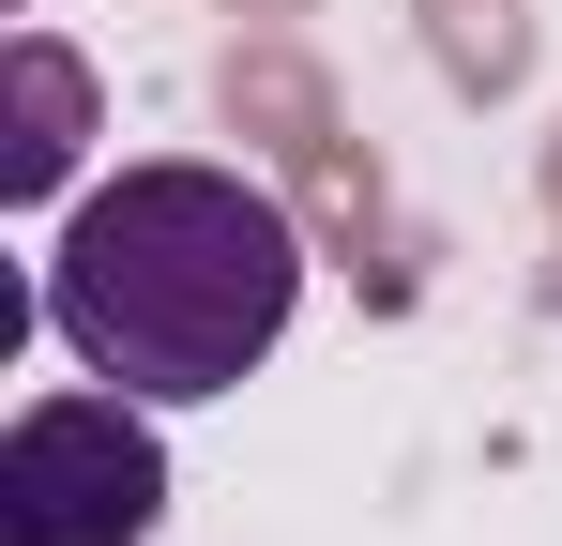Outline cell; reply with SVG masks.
Returning <instances> with one entry per match:
<instances>
[{
  "instance_id": "obj_1",
  "label": "cell",
  "mask_w": 562,
  "mask_h": 546,
  "mask_svg": "<svg viewBox=\"0 0 562 546\" xmlns=\"http://www.w3.org/2000/svg\"><path fill=\"white\" fill-rule=\"evenodd\" d=\"M289 304H304L289 197L244 182V168H198V152L92 182L61 213V243H46V334L92 364V379L153 395V410L244 395L274 364Z\"/></svg>"
},
{
  "instance_id": "obj_3",
  "label": "cell",
  "mask_w": 562,
  "mask_h": 546,
  "mask_svg": "<svg viewBox=\"0 0 562 546\" xmlns=\"http://www.w3.org/2000/svg\"><path fill=\"white\" fill-rule=\"evenodd\" d=\"M77 122H92V77H77L46 31H15V152H0V197H61Z\"/></svg>"
},
{
  "instance_id": "obj_2",
  "label": "cell",
  "mask_w": 562,
  "mask_h": 546,
  "mask_svg": "<svg viewBox=\"0 0 562 546\" xmlns=\"http://www.w3.org/2000/svg\"><path fill=\"white\" fill-rule=\"evenodd\" d=\"M168 516V441L153 395H31L0 441V546H153Z\"/></svg>"
}]
</instances>
